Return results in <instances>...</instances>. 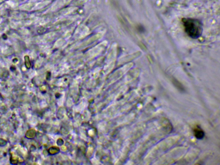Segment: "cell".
<instances>
[{"instance_id":"cell-2","label":"cell","mask_w":220,"mask_h":165,"mask_svg":"<svg viewBox=\"0 0 220 165\" xmlns=\"http://www.w3.org/2000/svg\"><path fill=\"white\" fill-rule=\"evenodd\" d=\"M194 135L196 138L201 139L204 137L205 133L200 127H197L194 129Z\"/></svg>"},{"instance_id":"cell-1","label":"cell","mask_w":220,"mask_h":165,"mask_svg":"<svg viewBox=\"0 0 220 165\" xmlns=\"http://www.w3.org/2000/svg\"><path fill=\"white\" fill-rule=\"evenodd\" d=\"M183 22L186 33L189 37L193 39L200 37L202 32V26L199 20L188 18L183 19Z\"/></svg>"}]
</instances>
